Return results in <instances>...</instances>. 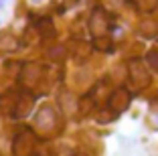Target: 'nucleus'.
Returning <instances> with one entry per match:
<instances>
[{"mask_svg":"<svg viewBox=\"0 0 158 156\" xmlns=\"http://www.w3.org/2000/svg\"><path fill=\"white\" fill-rule=\"evenodd\" d=\"M128 69H130V81L136 89H146L150 85L152 77H150V71L146 69L142 59H130Z\"/></svg>","mask_w":158,"mask_h":156,"instance_id":"nucleus-1","label":"nucleus"},{"mask_svg":"<svg viewBox=\"0 0 158 156\" xmlns=\"http://www.w3.org/2000/svg\"><path fill=\"white\" fill-rule=\"evenodd\" d=\"M130 91L126 87H118L116 91L110 95V99H107V106H110V110L114 112V114H122V112L128 110V106H130Z\"/></svg>","mask_w":158,"mask_h":156,"instance_id":"nucleus-2","label":"nucleus"},{"mask_svg":"<svg viewBox=\"0 0 158 156\" xmlns=\"http://www.w3.org/2000/svg\"><path fill=\"white\" fill-rule=\"evenodd\" d=\"M107 28V19H106V14H103L102 8H95L91 14V20H89V31L95 35V37H103V32H106Z\"/></svg>","mask_w":158,"mask_h":156,"instance_id":"nucleus-3","label":"nucleus"},{"mask_svg":"<svg viewBox=\"0 0 158 156\" xmlns=\"http://www.w3.org/2000/svg\"><path fill=\"white\" fill-rule=\"evenodd\" d=\"M39 35H41V39H53L55 37V27H53L51 19H41V23H39Z\"/></svg>","mask_w":158,"mask_h":156,"instance_id":"nucleus-4","label":"nucleus"},{"mask_svg":"<svg viewBox=\"0 0 158 156\" xmlns=\"http://www.w3.org/2000/svg\"><path fill=\"white\" fill-rule=\"evenodd\" d=\"M146 63H148L154 71H158V49L148 51V55H146Z\"/></svg>","mask_w":158,"mask_h":156,"instance_id":"nucleus-5","label":"nucleus"},{"mask_svg":"<svg viewBox=\"0 0 158 156\" xmlns=\"http://www.w3.org/2000/svg\"><path fill=\"white\" fill-rule=\"evenodd\" d=\"M93 45H95V49H99V51H110V49H112V41H110L107 37L95 39V43H93Z\"/></svg>","mask_w":158,"mask_h":156,"instance_id":"nucleus-6","label":"nucleus"},{"mask_svg":"<svg viewBox=\"0 0 158 156\" xmlns=\"http://www.w3.org/2000/svg\"><path fill=\"white\" fill-rule=\"evenodd\" d=\"M140 31L144 32V35H148V37H154V32H156V24H154V23H146L144 28H140Z\"/></svg>","mask_w":158,"mask_h":156,"instance_id":"nucleus-7","label":"nucleus"},{"mask_svg":"<svg viewBox=\"0 0 158 156\" xmlns=\"http://www.w3.org/2000/svg\"><path fill=\"white\" fill-rule=\"evenodd\" d=\"M63 51H65V49H63V47H57L55 51L51 49V57H55V59H59V57H63V55H61V53H63Z\"/></svg>","mask_w":158,"mask_h":156,"instance_id":"nucleus-8","label":"nucleus"},{"mask_svg":"<svg viewBox=\"0 0 158 156\" xmlns=\"http://www.w3.org/2000/svg\"><path fill=\"white\" fill-rule=\"evenodd\" d=\"M75 156H85V154H81V152H79V154H75Z\"/></svg>","mask_w":158,"mask_h":156,"instance_id":"nucleus-9","label":"nucleus"},{"mask_svg":"<svg viewBox=\"0 0 158 156\" xmlns=\"http://www.w3.org/2000/svg\"><path fill=\"white\" fill-rule=\"evenodd\" d=\"M156 120H158V118H156Z\"/></svg>","mask_w":158,"mask_h":156,"instance_id":"nucleus-10","label":"nucleus"}]
</instances>
